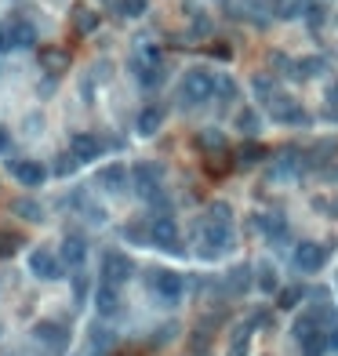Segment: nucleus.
<instances>
[{"instance_id":"72a5a7b5","label":"nucleus","mask_w":338,"mask_h":356,"mask_svg":"<svg viewBox=\"0 0 338 356\" xmlns=\"http://www.w3.org/2000/svg\"><path fill=\"white\" fill-rule=\"evenodd\" d=\"M328 117H335V120H338V84H331V87H328Z\"/></svg>"},{"instance_id":"f03ea898","label":"nucleus","mask_w":338,"mask_h":356,"mask_svg":"<svg viewBox=\"0 0 338 356\" xmlns=\"http://www.w3.org/2000/svg\"><path fill=\"white\" fill-rule=\"evenodd\" d=\"M233 247V229H229V222H222V219H211L204 229H200V244H197V251H200V258H218V254H226Z\"/></svg>"},{"instance_id":"cd10ccee","label":"nucleus","mask_w":338,"mask_h":356,"mask_svg":"<svg viewBox=\"0 0 338 356\" xmlns=\"http://www.w3.org/2000/svg\"><path fill=\"white\" fill-rule=\"evenodd\" d=\"M146 8H149V0H120V15H127V19H142Z\"/></svg>"},{"instance_id":"a211bd4d","label":"nucleus","mask_w":338,"mask_h":356,"mask_svg":"<svg viewBox=\"0 0 338 356\" xmlns=\"http://www.w3.org/2000/svg\"><path fill=\"white\" fill-rule=\"evenodd\" d=\"M291 171H302V160H298V153L295 149H284L277 160H273V178H284V175H291Z\"/></svg>"},{"instance_id":"aec40b11","label":"nucleus","mask_w":338,"mask_h":356,"mask_svg":"<svg viewBox=\"0 0 338 356\" xmlns=\"http://www.w3.org/2000/svg\"><path fill=\"white\" fill-rule=\"evenodd\" d=\"M11 214H19V219H25V222H41L44 208L36 200H11Z\"/></svg>"},{"instance_id":"c9c22d12","label":"nucleus","mask_w":338,"mask_h":356,"mask_svg":"<svg viewBox=\"0 0 338 356\" xmlns=\"http://www.w3.org/2000/svg\"><path fill=\"white\" fill-rule=\"evenodd\" d=\"M4 149H8V127L0 124V153H4Z\"/></svg>"},{"instance_id":"423d86ee","label":"nucleus","mask_w":338,"mask_h":356,"mask_svg":"<svg viewBox=\"0 0 338 356\" xmlns=\"http://www.w3.org/2000/svg\"><path fill=\"white\" fill-rule=\"evenodd\" d=\"M131 273H135V262L127 258V254H120V251H106V254H102V284L120 287V284L131 280Z\"/></svg>"},{"instance_id":"6ab92c4d","label":"nucleus","mask_w":338,"mask_h":356,"mask_svg":"<svg viewBox=\"0 0 338 356\" xmlns=\"http://www.w3.org/2000/svg\"><path fill=\"white\" fill-rule=\"evenodd\" d=\"M41 66L47 73H62V69L70 66V55L62 47H47V51H41Z\"/></svg>"},{"instance_id":"412c9836","label":"nucleus","mask_w":338,"mask_h":356,"mask_svg":"<svg viewBox=\"0 0 338 356\" xmlns=\"http://www.w3.org/2000/svg\"><path fill=\"white\" fill-rule=\"evenodd\" d=\"M73 19H76V30H81V33H91V30L98 25V15H95L91 8H84V4L73 8Z\"/></svg>"},{"instance_id":"f704fd0d","label":"nucleus","mask_w":338,"mask_h":356,"mask_svg":"<svg viewBox=\"0 0 338 356\" xmlns=\"http://www.w3.org/2000/svg\"><path fill=\"white\" fill-rule=\"evenodd\" d=\"M320 22H324V8H317V4H313V8H309V25L317 30Z\"/></svg>"},{"instance_id":"c756f323","label":"nucleus","mask_w":338,"mask_h":356,"mask_svg":"<svg viewBox=\"0 0 338 356\" xmlns=\"http://www.w3.org/2000/svg\"><path fill=\"white\" fill-rule=\"evenodd\" d=\"M215 95L229 102L233 95H237V84H233V80H229V76H218V84H215Z\"/></svg>"},{"instance_id":"393cba45","label":"nucleus","mask_w":338,"mask_h":356,"mask_svg":"<svg viewBox=\"0 0 338 356\" xmlns=\"http://www.w3.org/2000/svg\"><path fill=\"white\" fill-rule=\"evenodd\" d=\"M258 127H262V120L255 117V109H244L237 117V131H244V135H258Z\"/></svg>"},{"instance_id":"6e6552de","label":"nucleus","mask_w":338,"mask_h":356,"mask_svg":"<svg viewBox=\"0 0 338 356\" xmlns=\"http://www.w3.org/2000/svg\"><path fill=\"white\" fill-rule=\"evenodd\" d=\"M36 44V30L30 22H15L8 30H0V51H22Z\"/></svg>"},{"instance_id":"f8f14e48","label":"nucleus","mask_w":338,"mask_h":356,"mask_svg":"<svg viewBox=\"0 0 338 356\" xmlns=\"http://www.w3.org/2000/svg\"><path fill=\"white\" fill-rule=\"evenodd\" d=\"M102 149H106V146H102L95 135H87V131H81V135H73V138H70V153H73V157L81 160V164L98 160V157H102Z\"/></svg>"},{"instance_id":"5701e85b","label":"nucleus","mask_w":338,"mask_h":356,"mask_svg":"<svg viewBox=\"0 0 338 356\" xmlns=\"http://www.w3.org/2000/svg\"><path fill=\"white\" fill-rule=\"evenodd\" d=\"M124 240H131V244H153V233H146L142 222H127L124 225Z\"/></svg>"},{"instance_id":"7ed1b4c3","label":"nucleus","mask_w":338,"mask_h":356,"mask_svg":"<svg viewBox=\"0 0 338 356\" xmlns=\"http://www.w3.org/2000/svg\"><path fill=\"white\" fill-rule=\"evenodd\" d=\"M160 182H164V168L160 164H153V160H142V164H135L131 168V186H135V193L142 197V200H164L160 197Z\"/></svg>"},{"instance_id":"473e14b6","label":"nucleus","mask_w":338,"mask_h":356,"mask_svg":"<svg viewBox=\"0 0 338 356\" xmlns=\"http://www.w3.org/2000/svg\"><path fill=\"white\" fill-rule=\"evenodd\" d=\"M302 295H306L302 287H291V291H284V295H280V305H284V309H291V305H295L298 298H302Z\"/></svg>"},{"instance_id":"1a4fd4ad","label":"nucleus","mask_w":338,"mask_h":356,"mask_svg":"<svg viewBox=\"0 0 338 356\" xmlns=\"http://www.w3.org/2000/svg\"><path fill=\"white\" fill-rule=\"evenodd\" d=\"M149 233H153V244L164 247V251H182V240H178V225L171 214H160V219L149 222Z\"/></svg>"},{"instance_id":"f257e3e1","label":"nucleus","mask_w":338,"mask_h":356,"mask_svg":"<svg viewBox=\"0 0 338 356\" xmlns=\"http://www.w3.org/2000/svg\"><path fill=\"white\" fill-rule=\"evenodd\" d=\"M215 73L207 66H189L182 73V84H178V102L182 106H204L207 98L215 95Z\"/></svg>"},{"instance_id":"20e7f679","label":"nucleus","mask_w":338,"mask_h":356,"mask_svg":"<svg viewBox=\"0 0 338 356\" xmlns=\"http://www.w3.org/2000/svg\"><path fill=\"white\" fill-rule=\"evenodd\" d=\"M149 284H153V295L160 302H167V305H175L182 295H186V280H182L175 269H153Z\"/></svg>"},{"instance_id":"b1692460","label":"nucleus","mask_w":338,"mask_h":356,"mask_svg":"<svg viewBox=\"0 0 338 356\" xmlns=\"http://www.w3.org/2000/svg\"><path fill=\"white\" fill-rule=\"evenodd\" d=\"M258 291H266V295H273L277 291V269L266 262V265H258Z\"/></svg>"},{"instance_id":"ddd939ff","label":"nucleus","mask_w":338,"mask_h":356,"mask_svg":"<svg viewBox=\"0 0 338 356\" xmlns=\"http://www.w3.org/2000/svg\"><path fill=\"white\" fill-rule=\"evenodd\" d=\"M30 269H33V276H41V280H59L62 276V258H55L51 251H33L30 254Z\"/></svg>"},{"instance_id":"a878e982","label":"nucleus","mask_w":338,"mask_h":356,"mask_svg":"<svg viewBox=\"0 0 338 356\" xmlns=\"http://www.w3.org/2000/svg\"><path fill=\"white\" fill-rule=\"evenodd\" d=\"M251 284V269L248 265H237V269H229V291H244Z\"/></svg>"},{"instance_id":"9b49d317","label":"nucleus","mask_w":338,"mask_h":356,"mask_svg":"<svg viewBox=\"0 0 338 356\" xmlns=\"http://www.w3.org/2000/svg\"><path fill=\"white\" fill-rule=\"evenodd\" d=\"M98 189H106V193H124L127 182H131V171L124 168V164H106V168H98Z\"/></svg>"},{"instance_id":"0eeeda50","label":"nucleus","mask_w":338,"mask_h":356,"mask_svg":"<svg viewBox=\"0 0 338 356\" xmlns=\"http://www.w3.org/2000/svg\"><path fill=\"white\" fill-rule=\"evenodd\" d=\"M8 171H11V178H15L19 186H25V189H36V186L47 182V168H44L41 160H11Z\"/></svg>"},{"instance_id":"f3484780","label":"nucleus","mask_w":338,"mask_h":356,"mask_svg":"<svg viewBox=\"0 0 338 356\" xmlns=\"http://www.w3.org/2000/svg\"><path fill=\"white\" fill-rule=\"evenodd\" d=\"M164 127V109L160 106H149V109H142L138 113V135H146V138H153Z\"/></svg>"},{"instance_id":"2f4dec72","label":"nucleus","mask_w":338,"mask_h":356,"mask_svg":"<svg viewBox=\"0 0 338 356\" xmlns=\"http://www.w3.org/2000/svg\"><path fill=\"white\" fill-rule=\"evenodd\" d=\"M262 157H266V149H258V146H244L240 149V160L244 164H255V160H262Z\"/></svg>"},{"instance_id":"dca6fc26","label":"nucleus","mask_w":338,"mask_h":356,"mask_svg":"<svg viewBox=\"0 0 338 356\" xmlns=\"http://www.w3.org/2000/svg\"><path fill=\"white\" fill-rule=\"evenodd\" d=\"M84 258H87V244H84V236H66L62 240V262H70L73 269H81L84 265Z\"/></svg>"},{"instance_id":"4be33fe9","label":"nucleus","mask_w":338,"mask_h":356,"mask_svg":"<svg viewBox=\"0 0 338 356\" xmlns=\"http://www.w3.org/2000/svg\"><path fill=\"white\" fill-rule=\"evenodd\" d=\"M248 342H251V324L237 327V335H233V346L226 356H248Z\"/></svg>"},{"instance_id":"2eb2a0df","label":"nucleus","mask_w":338,"mask_h":356,"mask_svg":"<svg viewBox=\"0 0 338 356\" xmlns=\"http://www.w3.org/2000/svg\"><path fill=\"white\" fill-rule=\"evenodd\" d=\"M66 335H70V331L62 327V324H55V320H41V324L33 327V338L44 342V346H51V349H62V346H66Z\"/></svg>"},{"instance_id":"39448f33","label":"nucleus","mask_w":338,"mask_h":356,"mask_svg":"<svg viewBox=\"0 0 338 356\" xmlns=\"http://www.w3.org/2000/svg\"><path fill=\"white\" fill-rule=\"evenodd\" d=\"M269 113H273V120H277V124H309V117H306V109L302 106H298V102L291 98V95H284V91H273L269 95Z\"/></svg>"},{"instance_id":"c85d7f7f","label":"nucleus","mask_w":338,"mask_h":356,"mask_svg":"<svg viewBox=\"0 0 338 356\" xmlns=\"http://www.w3.org/2000/svg\"><path fill=\"white\" fill-rule=\"evenodd\" d=\"M200 146H204V149H215V153H222V149H226V138L218 135V131H204V135H200Z\"/></svg>"},{"instance_id":"bb28decb","label":"nucleus","mask_w":338,"mask_h":356,"mask_svg":"<svg viewBox=\"0 0 338 356\" xmlns=\"http://www.w3.org/2000/svg\"><path fill=\"white\" fill-rule=\"evenodd\" d=\"M22 247V236L19 233H0V258H11Z\"/></svg>"},{"instance_id":"7c9ffc66","label":"nucleus","mask_w":338,"mask_h":356,"mask_svg":"<svg viewBox=\"0 0 338 356\" xmlns=\"http://www.w3.org/2000/svg\"><path fill=\"white\" fill-rule=\"evenodd\" d=\"M76 164H81L76 157H59V160H55V175H73Z\"/></svg>"},{"instance_id":"4468645a","label":"nucleus","mask_w":338,"mask_h":356,"mask_svg":"<svg viewBox=\"0 0 338 356\" xmlns=\"http://www.w3.org/2000/svg\"><path fill=\"white\" fill-rule=\"evenodd\" d=\"M95 309H98V316H116L120 313V291H116L113 284H98L95 287Z\"/></svg>"},{"instance_id":"9d476101","label":"nucleus","mask_w":338,"mask_h":356,"mask_svg":"<svg viewBox=\"0 0 338 356\" xmlns=\"http://www.w3.org/2000/svg\"><path fill=\"white\" fill-rule=\"evenodd\" d=\"M324 262H328V251H324L320 244H313V240H302V244L295 247V265L302 273H320Z\"/></svg>"}]
</instances>
